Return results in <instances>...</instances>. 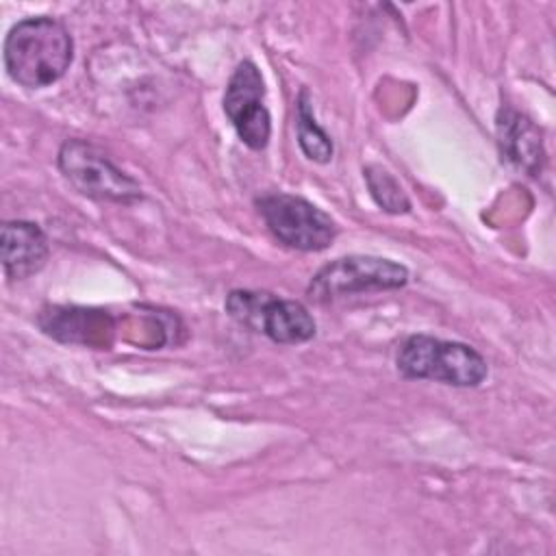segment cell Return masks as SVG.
<instances>
[{"instance_id": "obj_1", "label": "cell", "mask_w": 556, "mask_h": 556, "mask_svg": "<svg viewBox=\"0 0 556 556\" xmlns=\"http://www.w3.org/2000/svg\"><path fill=\"white\" fill-rule=\"evenodd\" d=\"M74 59L70 30L54 17L20 20L4 39V67L28 89H43L63 78Z\"/></svg>"}, {"instance_id": "obj_2", "label": "cell", "mask_w": 556, "mask_h": 556, "mask_svg": "<svg viewBox=\"0 0 556 556\" xmlns=\"http://www.w3.org/2000/svg\"><path fill=\"white\" fill-rule=\"evenodd\" d=\"M395 365L404 378L452 387H478L489 376V365L480 352L430 334H410L400 345Z\"/></svg>"}, {"instance_id": "obj_3", "label": "cell", "mask_w": 556, "mask_h": 556, "mask_svg": "<svg viewBox=\"0 0 556 556\" xmlns=\"http://www.w3.org/2000/svg\"><path fill=\"white\" fill-rule=\"evenodd\" d=\"M224 306L237 324L276 343H306L317 330L313 315L302 302L285 300L269 291L235 289L226 295Z\"/></svg>"}, {"instance_id": "obj_4", "label": "cell", "mask_w": 556, "mask_h": 556, "mask_svg": "<svg viewBox=\"0 0 556 556\" xmlns=\"http://www.w3.org/2000/svg\"><path fill=\"white\" fill-rule=\"evenodd\" d=\"M59 167L67 182L91 200L130 204L143 198L139 182L122 172L98 146L85 139L63 141Z\"/></svg>"}, {"instance_id": "obj_5", "label": "cell", "mask_w": 556, "mask_h": 556, "mask_svg": "<svg viewBox=\"0 0 556 556\" xmlns=\"http://www.w3.org/2000/svg\"><path fill=\"white\" fill-rule=\"evenodd\" d=\"M408 282V269L391 258L350 254L324 265L311 280L306 293L313 302L326 304L337 298L400 289Z\"/></svg>"}, {"instance_id": "obj_6", "label": "cell", "mask_w": 556, "mask_h": 556, "mask_svg": "<svg viewBox=\"0 0 556 556\" xmlns=\"http://www.w3.org/2000/svg\"><path fill=\"white\" fill-rule=\"evenodd\" d=\"M256 206L271 235L293 250L319 252L337 237L334 219L300 195L267 193L256 200Z\"/></svg>"}, {"instance_id": "obj_7", "label": "cell", "mask_w": 556, "mask_h": 556, "mask_svg": "<svg viewBox=\"0 0 556 556\" xmlns=\"http://www.w3.org/2000/svg\"><path fill=\"white\" fill-rule=\"evenodd\" d=\"M263 100L265 83L258 67L252 61H241L228 80L224 111L239 139L252 150H263L271 135V117Z\"/></svg>"}, {"instance_id": "obj_8", "label": "cell", "mask_w": 556, "mask_h": 556, "mask_svg": "<svg viewBox=\"0 0 556 556\" xmlns=\"http://www.w3.org/2000/svg\"><path fill=\"white\" fill-rule=\"evenodd\" d=\"M37 324L61 343L87 348H109L117 334V321L109 311L85 306H48L39 313Z\"/></svg>"}, {"instance_id": "obj_9", "label": "cell", "mask_w": 556, "mask_h": 556, "mask_svg": "<svg viewBox=\"0 0 556 556\" xmlns=\"http://www.w3.org/2000/svg\"><path fill=\"white\" fill-rule=\"evenodd\" d=\"M0 248L2 269L9 280H24L37 274L48 261V239L33 222H4Z\"/></svg>"}, {"instance_id": "obj_10", "label": "cell", "mask_w": 556, "mask_h": 556, "mask_svg": "<svg viewBox=\"0 0 556 556\" xmlns=\"http://www.w3.org/2000/svg\"><path fill=\"white\" fill-rule=\"evenodd\" d=\"M497 141L502 159H506L517 169L534 176L541 172L545 152L539 128L530 117L506 106L497 115Z\"/></svg>"}, {"instance_id": "obj_11", "label": "cell", "mask_w": 556, "mask_h": 556, "mask_svg": "<svg viewBox=\"0 0 556 556\" xmlns=\"http://www.w3.org/2000/svg\"><path fill=\"white\" fill-rule=\"evenodd\" d=\"M295 128H298V143L302 148V152L315 161V163H328L332 159V139L330 135L317 124L315 113H313V104H311V96L306 89L300 91L298 96V104H295Z\"/></svg>"}, {"instance_id": "obj_12", "label": "cell", "mask_w": 556, "mask_h": 556, "mask_svg": "<svg viewBox=\"0 0 556 556\" xmlns=\"http://www.w3.org/2000/svg\"><path fill=\"white\" fill-rule=\"evenodd\" d=\"M365 180H367L371 198L376 200V204L382 211L393 213V215L410 211V200L406 198L404 189L393 178V174L389 169H384L382 165H367Z\"/></svg>"}]
</instances>
